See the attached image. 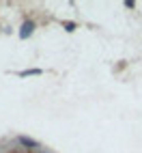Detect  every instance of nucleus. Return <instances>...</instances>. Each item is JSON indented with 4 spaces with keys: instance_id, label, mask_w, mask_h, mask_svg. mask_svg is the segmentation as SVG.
Returning a JSON list of instances; mask_svg holds the SVG:
<instances>
[{
    "instance_id": "nucleus-2",
    "label": "nucleus",
    "mask_w": 142,
    "mask_h": 153,
    "mask_svg": "<svg viewBox=\"0 0 142 153\" xmlns=\"http://www.w3.org/2000/svg\"><path fill=\"white\" fill-rule=\"evenodd\" d=\"M22 142H24V145H28V147H37V142L30 140V138H22Z\"/></svg>"
},
{
    "instance_id": "nucleus-1",
    "label": "nucleus",
    "mask_w": 142,
    "mask_h": 153,
    "mask_svg": "<svg viewBox=\"0 0 142 153\" xmlns=\"http://www.w3.org/2000/svg\"><path fill=\"white\" fill-rule=\"evenodd\" d=\"M33 28H35V26H33V24H30V22H26V24H24V30H22V37H24V39H26V37H28V35H30V30H33Z\"/></svg>"
},
{
    "instance_id": "nucleus-3",
    "label": "nucleus",
    "mask_w": 142,
    "mask_h": 153,
    "mask_svg": "<svg viewBox=\"0 0 142 153\" xmlns=\"http://www.w3.org/2000/svg\"><path fill=\"white\" fill-rule=\"evenodd\" d=\"M65 28H67V30H73V28H75V24H73V22H69V24L65 22Z\"/></svg>"
}]
</instances>
